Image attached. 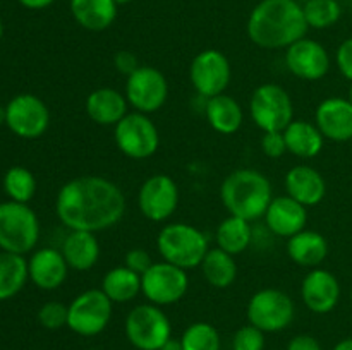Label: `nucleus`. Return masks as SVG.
I'll use <instances>...</instances> for the list:
<instances>
[{"instance_id":"f257e3e1","label":"nucleus","mask_w":352,"mask_h":350,"mask_svg":"<svg viewBox=\"0 0 352 350\" xmlns=\"http://www.w3.org/2000/svg\"><path fill=\"white\" fill-rule=\"evenodd\" d=\"M55 213L65 229L98 233L124 218L126 196L103 175H81L58 189Z\"/></svg>"},{"instance_id":"f03ea898","label":"nucleus","mask_w":352,"mask_h":350,"mask_svg":"<svg viewBox=\"0 0 352 350\" xmlns=\"http://www.w3.org/2000/svg\"><path fill=\"white\" fill-rule=\"evenodd\" d=\"M302 5L296 0H261L248 17L250 40L265 50H285L308 33Z\"/></svg>"},{"instance_id":"7ed1b4c3","label":"nucleus","mask_w":352,"mask_h":350,"mask_svg":"<svg viewBox=\"0 0 352 350\" xmlns=\"http://www.w3.org/2000/svg\"><path fill=\"white\" fill-rule=\"evenodd\" d=\"M220 199L229 215L254 222L263 218L274 199V189L265 174L254 168H237L223 178Z\"/></svg>"},{"instance_id":"20e7f679","label":"nucleus","mask_w":352,"mask_h":350,"mask_svg":"<svg viewBox=\"0 0 352 350\" xmlns=\"http://www.w3.org/2000/svg\"><path fill=\"white\" fill-rule=\"evenodd\" d=\"M157 249L162 259L189 271L199 268L210 250L208 239L195 225L174 222L164 225L157 235Z\"/></svg>"},{"instance_id":"39448f33","label":"nucleus","mask_w":352,"mask_h":350,"mask_svg":"<svg viewBox=\"0 0 352 350\" xmlns=\"http://www.w3.org/2000/svg\"><path fill=\"white\" fill-rule=\"evenodd\" d=\"M40 240V220L26 202H0V250L31 253Z\"/></svg>"},{"instance_id":"423d86ee","label":"nucleus","mask_w":352,"mask_h":350,"mask_svg":"<svg viewBox=\"0 0 352 350\" xmlns=\"http://www.w3.org/2000/svg\"><path fill=\"white\" fill-rule=\"evenodd\" d=\"M124 331L138 350H160L172 338V325L160 305L151 302L131 309L126 316Z\"/></svg>"},{"instance_id":"0eeeda50","label":"nucleus","mask_w":352,"mask_h":350,"mask_svg":"<svg viewBox=\"0 0 352 350\" xmlns=\"http://www.w3.org/2000/svg\"><path fill=\"white\" fill-rule=\"evenodd\" d=\"M250 117L261 132L284 130L294 120V103L280 84L265 82L251 95Z\"/></svg>"},{"instance_id":"6e6552de","label":"nucleus","mask_w":352,"mask_h":350,"mask_svg":"<svg viewBox=\"0 0 352 350\" xmlns=\"http://www.w3.org/2000/svg\"><path fill=\"white\" fill-rule=\"evenodd\" d=\"M246 316L250 325L256 326L263 333H278L294 321L296 304L284 290L261 288L251 295Z\"/></svg>"},{"instance_id":"1a4fd4ad","label":"nucleus","mask_w":352,"mask_h":350,"mask_svg":"<svg viewBox=\"0 0 352 350\" xmlns=\"http://www.w3.org/2000/svg\"><path fill=\"white\" fill-rule=\"evenodd\" d=\"M67 328L79 336H96L110 325L113 302L102 288H88L67 305Z\"/></svg>"},{"instance_id":"9d476101","label":"nucleus","mask_w":352,"mask_h":350,"mask_svg":"<svg viewBox=\"0 0 352 350\" xmlns=\"http://www.w3.org/2000/svg\"><path fill=\"white\" fill-rule=\"evenodd\" d=\"M113 141L124 156L131 160H146L158 151L160 132L150 115L129 112L113 127Z\"/></svg>"},{"instance_id":"9b49d317","label":"nucleus","mask_w":352,"mask_h":350,"mask_svg":"<svg viewBox=\"0 0 352 350\" xmlns=\"http://www.w3.org/2000/svg\"><path fill=\"white\" fill-rule=\"evenodd\" d=\"M188 271L164 259L153 263L141 275V294L160 307L177 304L188 294Z\"/></svg>"},{"instance_id":"f8f14e48","label":"nucleus","mask_w":352,"mask_h":350,"mask_svg":"<svg viewBox=\"0 0 352 350\" xmlns=\"http://www.w3.org/2000/svg\"><path fill=\"white\" fill-rule=\"evenodd\" d=\"M127 103L134 112L151 113L158 112L168 98V82L164 72L151 65H140L126 79L124 88Z\"/></svg>"},{"instance_id":"ddd939ff","label":"nucleus","mask_w":352,"mask_h":350,"mask_svg":"<svg viewBox=\"0 0 352 350\" xmlns=\"http://www.w3.org/2000/svg\"><path fill=\"white\" fill-rule=\"evenodd\" d=\"M232 79V65L223 51L215 48L201 50L189 65V81L203 98L222 95Z\"/></svg>"},{"instance_id":"4468645a","label":"nucleus","mask_w":352,"mask_h":350,"mask_svg":"<svg viewBox=\"0 0 352 350\" xmlns=\"http://www.w3.org/2000/svg\"><path fill=\"white\" fill-rule=\"evenodd\" d=\"M6 126L21 139H38L50 126V110L36 95L21 93L6 105Z\"/></svg>"},{"instance_id":"2eb2a0df","label":"nucleus","mask_w":352,"mask_h":350,"mask_svg":"<svg viewBox=\"0 0 352 350\" xmlns=\"http://www.w3.org/2000/svg\"><path fill=\"white\" fill-rule=\"evenodd\" d=\"M177 206L179 185L167 174L151 175L138 191V208L150 222H167L177 211Z\"/></svg>"},{"instance_id":"dca6fc26","label":"nucleus","mask_w":352,"mask_h":350,"mask_svg":"<svg viewBox=\"0 0 352 350\" xmlns=\"http://www.w3.org/2000/svg\"><path fill=\"white\" fill-rule=\"evenodd\" d=\"M289 72L302 81H320L330 71V55L320 41L301 38L285 48Z\"/></svg>"},{"instance_id":"f3484780","label":"nucleus","mask_w":352,"mask_h":350,"mask_svg":"<svg viewBox=\"0 0 352 350\" xmlns=\"http://www.w3.org/2000/svg\"><path fill=\"white\" fill-rule=\"evenodd\" d=\"M302 304L315 314H329L340 301V283L336 275L323 268H311L301 281Z\"/></svg>"},{"instance_id":"a211bd4d","label":"nucleus","mask_w":352,"mask_h":350,"mask_svg":"<svg viewBox=\"0 0 352 350\" xmlns=\"http://www.w3.org/2000/svg\"><path fill=\"white\" fill-rule=\"evenodd\" d=\"M315 124L323 137L333 143L352 139V103L347 98H325L315 110Z\"/></svg>"},{"instance_id":"6ab92c4d","label":"nucleus","mask_w":352,"mask_h":350,"mask_svg":"<svg viewBox=\"0 0 352 350\" xmlns=\"http://www.w3.org/2000/svg\"><path fill=\"white\" fill-rule=\"evenodd\" d=\"M265 225L274 235L291 239L292 235L306 229L308 208L292 199L291 196H277L272 199L263 215Z\"/></svg>"},{"instance_id":"aec40b11","label":"nucleus","mask_w":352,"mask_h":350,"mask_svg":"<svg viewBox=\"0 0 352 350\" xmlns=\"http://www.w3.org/2000/svg\"><path fill=\"white\" fill-rule=\"evenodd\" d=\"M69 264L62 256L60 249L54 247H41L34 250L28 259V273L30 280L40 290H57L65 283L69 275Z\"/></svg>"},{"instance_id":"412c9836","label":"nucleus","mask_w":352,"mask_h":350,"mask_svg":"<svg viewBox=\"0 0 352 350\" xmlns=\"http://www.w3.org/2000/svg\"><path fill=\"white\" fill-rule=\"evenodd\" d=\"M287 196L301 202L306 208L318 206L327 196L325 177L311 165H296L285 175Z\"/></svg>"},{"instance_id":"4be33fe9","label":"nucleus","mask_w":352,"mask_h":350,"mask_svg":"<svg viewBox=\"0 0 352 350\" xmlns=\"http://www.w3.org/2000/svg\"><path fill=\"white\" fill-rule=\"evenodd\" d=\"M86 115L95 124L103 127H116L124 117L127 115L129 103L124 93L119 89L109 88H96L86 96L85 102Z\"/></svg>"},{"instance_id":"5701e85b","label":"nucleus","mask_w":352,"mask_h":350,"mask_svg":"<svg viewBox=\"0 0 352 350\" xmlns=\"http://www.w3.org/2000/svg\"><path fill=\"white\" fill-rule=\"evenodd\" d=\"M60 253L71 270L85 273L96 266L102 250H100L96 233L86 232V230H69L62 242Z\"/></svg>"},{"instance_id":"b1692460","label":"nucleus","mask_w":352,"mask_h":350,"mask_svg":"<svg viewBox=\"0 0 352 350\" xmlns=\"http://www.w3.org/2000/svg\"><path fill=\"white\" fill-rule=\"evenodd\" d=\"M287 256L302 268H318L329 256V240L316 230H301L287 239Z\"/></svg>"},{"instance_id":"393cba45","label":"nucleus","mask_w":352,"mask_h":350,"mask_svg":"<svg viewBox=\"0 0 352 350\" xmlns=\"http://www.w3.org/2000/svg\"><path fill=\"white\" fill-rule=\"evenodd\" d=\"M205 117L215 132L230 136L243 127L244 110L236 98L222 93L206 100Z\"/></svg>"},{"instance_id":"a878e982","label":"nucleus","mask_w":352,"mask_h":350,"mask_svg":"<svg viewBox=\"0 0 352 350\" xmlns=\"http://www.w3.org/2000/svg\"><path fill=\"white\" fill-rule=\"evenodd\" d=\"M71 14L76 23L86 31H105L116 23L117 5L116 0H69Z\"/></svg>"},{"instance_id":"bb28decb","label":"nucleus","mask_w":352,"mask_h":350,"mask_svg":"<svg viewBox=\"0 0 352 350\" xmlns=\"http://www.w3.org/2000/svg\"><path fill=\"white\" fill-rule=\"evenodd\" d=\"M285 143H287V153L301 158V160H309L322 153L325 146V137L320 132L315 122L302 119H294L284 129Z\"/></svg>"},{"instance_id":"cd10ccee","label":"nucleus","mask_w":352,"mask_h":350,"mask_svg":"<svg viewBox=\"0 0 352 350\" xmlns=\"http://www.w3.org/2000/svg\"><path fill=\"white\" fill-rule=\"evenodd\" d=\"M100 288L113 304H127L141 294V275L120 264L103 275Z\"/></svg>"},{"instance_id":"c85d7f7f","label":"nucleus","mask_w":352,"mask_h":350,"mask_svg":"<svg viewBox=\"0 0 352 350\" xmlns=\"http://www.w3.org/2000/svg\"><path fill=\"white\" fill-rule=\"evenodd\" d=\"M203 278L213 288H229L237 278V263L232 254L226 253L220 247H213L206 253L205 259L199 264Z\"/></svg>"},{"instance_id":"c756f323","label":"nucleus","mask_w":352,"mask_h":350,"mask_svg":"<svg viewBox=\"0 0 352 350\" xmlns=\"http://www.w3.org/2000/svg\"><path fill=\"white\" fill-rule=\"evenodd\" d=\"M217 247H220L226 253L237 256L244 253L253 242V229L251 222L239 218V216L229 215L219 223L215 230Z\"/></svg>"},{"instance_id":"7c9ffc66","label":"nucleus","mask_w":352,"mask_h":350,"mask_svg":"<svg viewBox=\"0 0 352 350\" xmlns=\"http://www.w3.org/2000/svg\"><path fill=\"white\" fill-rule=\"evenodd\" d=\"M30 280L28 261L21 254L0 250V301L16 297Z\"/></svg>"},{"instance_id":"2f4dec72","label":"nucleus","mask_w":352,"mask_h":350,"mask_svg":"<svg viewBox=\"0 0 352 350\" xmlns=\"http://www.w3.org/2000/svg\"><path fill=\"white\" fill-rule=\"evenodd\" d=\"M3 191L10 201L30 202L36 194V178L26 167H10L3 175Z\"/></svg>"},{"instance_id":"473e14b6","label":"nucleus","mask_w":352,"mask_h":350,"mask_svg":"<svg viewBox=\"0 0 352 350\" xmlns=\"http://www.w3.org/2000/svg\"><path fill=\"white\" fill-rule=\"evenodd\" d=\"M302 12L308 27L327 30L339 23L342 17V7L339 0H308L302 5Z\"/></svg>"},{"instance_id":"72a5a7b5","label":"nucleus","mask_w":352,"mask_h":350,"mask_svg":"<svg viewBox=\"0 0 352 350\" xmlns=\"http://www.w3.org/2000/svg\"><path fill=\"white\" fill-rule=\"evenodd\" d=\"M182 349L184 350H220L219 329L205 321H196L184 329L181 336Z\"/></svg>"},{"instance_id":"f704fd0d","label":"nucleus","mask_w":352,"mask_h":350,"mask_svg":"<svg viewBox=\"0 0 352 350\" xmlns=\"http://www.w3.org/2000/svg\"><path fill=\"white\" fill-rule=\"evenodd\" d=\"M69 307L58 301H48L38 309V323L45 329H60L67 326Z\"/></svg>"},{"instance_id":"c9c22d12","label":"nucleus","mask_w":352,"mask_h":350,"mask_svg":"<svg viewBox=\"0 0 352 350\" xmlns=\"http://www.w3.org/2000/svg\"><path fill=\"white\" fill-rule=\"evenodd\" d=\"M232 350H265V333L253 325H244L234 333Z\"/></svg>"},{"instance_id":"e433bc0d","label":"nucleus","mask_w":352,"mask_h":350,"mask_svg":"<svg viewBox=\"0 0 352 350\" xmlns=\"http://www.w3.org/2000/svg\"><path fill=\"white\" fill-rule=\"evenodd\" d=\"M261 151L265 156L272 158H280L287 153V143H285L284 130H270V132H263L260 141Z\"/></svg>"},{"instance_id":"4c0bfd02","label":"nucleus","mask_w":352,"mask_h":350,"mask_svg":"<svg viewBox=\"0 0 352 350\" xmlns=\"http://www.w3.org/2000/svg\"><path fill=\"white\" fill-rule=\"evenodd\" d=\"M151 264H153V259H151L150 253L146 249H141V247L129 249L124 256V266L129 268L131 271L138 275H143Z\"/></svg>"},{"instance_id":"58836bf2","label":"nucleus","mask_w":352,"mask_h":350,"mask_svg":"<svg viewBox=\"0 0 352 350\" xmlns=\"http://www.w3.org/2000/svg\"><path fill=\"white\" fill-rule=\"evenodd\" d=\"M336 65L340 74L352 82V36L346 38L336 51Z\"/></svg>"},{"instance_id":"ea45409f","label":"nucleus","mask_w":352,"mask_h":350,"mask_svg":"<svg viewBox=\"0 0 352 350\" xmlns=\"http://www.w3.org/2000/svg\"><path fill=\"white\" fill-rule=\"evenodd\" d=\"M113 65H116L117 72L127 75L133 74L138 67H140V62H138V57L129 50H120L113 55Z\"/></svg>"},{"instance_id":"a19ab883","label":"nucleus","mask_w":352,"mask_h":350,"mask_svg":"<svg viewBox=\"0 0 352 350\" xmlns=\"http://www.w3.org/2000/svg\"><path fill=\"white\" fill-rule=\"evenodd\" d=\"M287 350H323L318 338L311 335H296L289 340Z\"/></svg>"},{"instance_id":"79ce46f5","label":"nucleus","mask_w":352,"mask_h":350,"mask_svg":"<svg viewBox=\"0 0 352 350\" xmlns=\"http://www.w3.org/2000/svg\"><path fill=\"white\" fill-rule=\"evenodd\" d=\"M23 7L31 10H41V9H47L50 7L55 0H17Z\"/></svg>"},{"instance_id":"37998d69","label":"nucleus","mask_w":352,"mask_h":350,"mask_svg":"<svg viewBox=\"0 0 352 350\" xmlns=\"http://www.w3.org/2000/svg\"><path fill=\"white\" fill-rule=\"evenodd\" d=\"M160 350H184V349H182L181 340H174V338H170V340H168L167 343H165L164 347H162Z\"/></svg>"},{"instance_id":"c03bdc74","label":"nucleus","mask_w":352,"mask_h":350,"mask_svg":"<svg viewBox=\"0 0 352 350\" xmlns=\"http://www.w3.org/2000/svg\"><path fill=\"white\" fill-rule=\"evenodd\" d=\"M333 350H352V338H344L333 347Z\"/></svg>"},{"instance_id":"a18cd8bd","label":"nucleus","mask_w":352,"mask_h":350,"mask_svg":"<svg viewBox=\"0 0 352 350\" xmlns=\"http://www.w3.org/2000/svg\"><path fill=\"white\" fill-rule=\"evenodd\" d=\"M6 124V106L0 105V126Z\"/></svg>"},{"instance_id":"49530a36","label":"nucleus","mask_w":352,"mask_h":350,"mask_svg":"<svg viewBox=\"0 0 352 350\" xmlns=\"http://www.w3.org/2000/svg\"><path fill=\"white\" fill-rule=\"evenodd\" d=\"M116 2H117V5H127V3L134 2V0H116Z\"/></svg>"},{"instance_id":"de8ad7c7","label":"nucleus","mask_w":352,"mask_h":350,"mask_svg":"<svg viewBox=\"0 0 352 350\" xmlns=\"http://www.w3.org/2000/svg\"><path fill=\"white\" fill-rule=\"evenodd\" d=\"M3 36V23H2V17H0V40Z\"/></svg>"},{"instance_id":"09e8293b","label":"nucleus","mask_w":352,"mask_h":350,"mask_svg":"<svg viewBox=\"0 0 352 350\" xmlns=\"http://www.w3.org/2000/svg\"><path fill=\"white\" fill-rule=\"evenodd\" d=\"M347 100L352 103V82H351V88H349V96H347Z\"/></svg>"},{"instance_id":"8fccbe9b","label":"nucleus","mask_w":352,"mask_h":350,"mask_svg":"<svg viewBox=\"0 0 352 350\" xmlns=\"http://www.w3.org/2000/svg\"><path fill=\"white\" fill-rule=\"evenodd\" d=\"M88 350H100V349H88Z\"/></svg>"},{"instance_id":"3c124183","label":"nucleus","mask_w":352,"mask_h":350,"mask_svg":"<svg viewBox=\"0 0 352 350\" xmlns=\"http://www.w3.org/2000/svg\"><path fill=\"white\" fill-rule=\"evenodd\" d=\"M351 299H352V288H351Z\"/></svg>"}]
</instances>
